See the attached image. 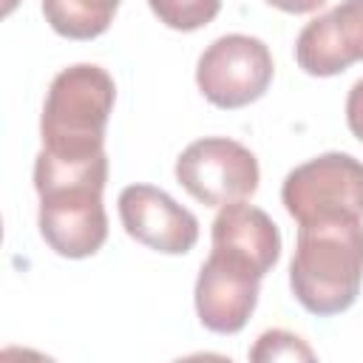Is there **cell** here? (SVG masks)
<instances>
[{"label":"cell","instance_id":"6","mask_svg":"<svg viewBox=\"0 0 363 363\" xmlns=\"http://www.w3.org/2000/svg\"><path fill=\"white\" fill-rule=\"evenodd\" d=\"M179 184L207 207L244 201L258 190V159L250 147L227 136L190 142L176 159Z\"/></svg>","mask_w":363,"mask_h":363},{"label":"cell","instance_id":"8","mask_svg":"<svg viewBox=\"0 0 363 363\" xmlns=\"http://www.w3.org/2000/svg\"><path fill=\"white\" fill-rule=\"evenodd\" d=\"M125 233L164 255H184L199 241V218L153 184H128L119 193Z\"/></svg>","mask_w":363,"mask_h":363},{"label":"cell","instance_id":"9","mask_svg":"<svg viewBox=\"0 0 363 363\" xmlns=\"http://www.w3.org/2000/svg\"><path fill=\"white\" fill-rule=\"evenodd\" d=\"M295 60L309 77H335L363 60V0H343L303 26Z\"/></svg>","mask_w":363,"mask_h":363},{"label":"cell","instance_id":"10","mask_svg":"<svg viewBox=\"0 0 363 363\" xmlns=\"http://www.w3.org/2000/svg\"><path fill=\"white\" fill-rule=\"evenodd\" d=\"M210 241L255 258L267 272L275 267L281 255V233L275 221L261 207L244 201H233L218 210V216L213 218Z\"/></svg>","mask_w":363,"mask_h":363},{"label":"cell","instance_id":"2","mask_svg":"<svg viewBox=\"0 0 363 363\" xmlns=\"http://www.w3.org/2000/svg\"><path fill=\"white\" fill-rule=\"evenodd\" d=\"M363 284V218L326 216L303 221L289 261L295 301L320 318L346 312Z\"/></svg>","mask_w":363,"mask_h":363},{"label":"cell","instance_id":"3","mask_svg":"<svg viewBox=\"0 0 363 363\" xmlns=\"http://www.w3.org/2000/svg\"><path fill=\"white\" fill-rule=\"evenodd\" d=\"M113 99L116 85L105 68L94 62L62 68L48 85L40 116L43 150L62 162H82L105 153V128Z\"/></svg>","mask_w":363,"mask_h":363},{"label":"cell","instance_id":"1","mask_svg":"<svg viewBox=\"0 0 363 363\" xmlns=\"http://www.w3.org/2000/svg\"><path fill=\"white\" fill-rule=\"evenodd\" d=\"M108 179V156L62 162L37 153L34 190L40 196V235L62 258H88L108 238V216L102 190Z\"/></svg>","mask_w":363,"mask_h":363},{"label":"cell","instance_id":"4","mask_svg":"<svg viewBox=\"0 0 363 363\" xmlns=\"http://www.w3.org/2000/svg\"><path fill=\"white\" fill-rule=\"evenodd\" d=\"M272 74L275 65L264 40L250 34H224L201 51L196 85L210 105L235 111L261 99Z\"/></svg>","mask_w":363,"mask_h":363},{"label":"cell","instance_id":"16","mask_svg":"<svg viewBox=\"0 0 363 363\" xmlns=\"http://www.w3.org/2000/svg\"><path fill=\"white\" fill-rule=\"evenodd\" d=\"M17 3H20V0H3V14H11Z\"/></svg>","mask_w":363,"mask_h":363},{"label":"cell","instance_id":"5","mask_svg":"<svg viewBox=\"0 0 363 363\" xmlns=\"http://www.w3.org/2000/svg\"><path fill=\"white\" fill-rule=\"evenodd\" d=\"M281 201L298 224L326 216L363 218V162L349 153H320L286 173Z\"/></svg>","mask_w":363,"mask_h":363},{"label":"cell","instance_id":"12","mask_svg":"<svg viewBox=\"0 0 363 363\" xmlns=\"http://www.w3.org/2000/svg\"><path fill=\"white\" fill-rule=\"evenodd\" d=\"M147 6L173 31L204 28L221 11V0H147Z\"/></svg>","mask_w":363,"mask_h":363},{"label":"cell","instance_id":"14","mask_svg":"<svg viewBox=\"0 0 363 363\" xmlns=\"http://www.w3.org/2000/svg\"><path fill=\"white\" fill-rule=\"evenodd\" d=\"M346 122L349 130L363 142V79H357L346 96Z\"/></svg>","mask_w":363,"mask_h":363},{"label":"cell","instance_id":"11","mask_svg":"<svg viewBox=\"0 0 363 363\" xmlns=\"http://www.w3.org/2000/svg\"><path fill=\"white\" fill-rule=\"evenodd\" d=\"M122 0H43L45 23L68 40H94L108 31Z\"/></svg>","mask_w":363,"mask_h":363},{"label":"cell","instance_id":"7","mask_svg":"<svg viewBox=\"0 0 363 363\" xmlns=\"http://www.w3.org/2000/svg\"><path fill=\"white\" fill-rule=\"evenodd\" d=\"M264 275L267 269L250 255L213 244L196 278V312L201 326L216 335L241 332L255 312Z\"/></svg>","mask_w":363,"mask_h":363},{"label":"cell","instance_id":"15","mask_svg":"<svg viewBox=\"0 0 363 363\" xmlns=\"http://www.w3.org/2000/svg\"><path fill=\"white\" fill-rule=\"evenodd\" d=\"M264 3L272 9H281L286 14H309V11H318L320 6H326V0H264Z\"/></svg>","mask_w":363,"mask_h":363},{"label":"cell","instance_id":"13","mask_svg":"<svg viewBox=\"0 0 363 363\" xmlns=\"http://www.w3.org/2000/svg\"><path fill=\"white\" fill-rule=\"evenodd\" d=\"M250 360H255V363H269V360H315V352L298 335L284 332V329H269L250 349Z\"/></svg>","mask_w":363,"mask_h":363}]
</instances>
